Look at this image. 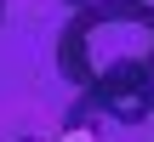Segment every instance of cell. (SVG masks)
<instances>
[{
    "label": "cell",
    "mask_w": 154,
    "mask_h": 142,
    "mask_svg": "<svg viewBox=\"0 0 154 142\" xmlns=\"http://www.w3.org/2000/svg\"><path fill=\"white\" fill-rule=\"evenodd\" d=\"M0 23H6V0H0Z\"/></svg>",
    "instance_id": "4"
},
{
    "label": "cell",
    "mask_w": 154,
    "mask_h": 142,
    "mask_svg": "<svg viewBox=\"0 0 154 142\" xmlns=\"http://www.w3.org/2000/svg\"><path fill=\"white\" fill-rule=\"evenodd\" d=\"M63 131L69 142H154V80L74 91Z\"/></svg>",
    "instance_id": "2"
},
{
    "label": "cell",
    "mask_w": 154,
    "mask_h": 142,
    "mask_svg": "<svg viewBox=\"0 0 154 142\" xmlns=\"http://www.w3.org/2000/svg\"><path fill=\"white\" fill-rule=\"evenodd\" d=\"M57 74L74 91L154 80V0L69 11L57 34Z\"/></svg>",
    "instance_id": "1"
},
{
    "label": "cell",
    "mask_w": 154,
    "mask_h": 142,
    "mask_svg": "<svg viewBox=\"0 0 154 142\" xmlns=\"http://www.w3.org/2000/svg\"><path fill=\"white\" fill-rule=\"evenodd\" d=\"M69 11H91V6H126V0H63Z\"/></svg>",
    "instance_id": "3"
}]
</instances>
